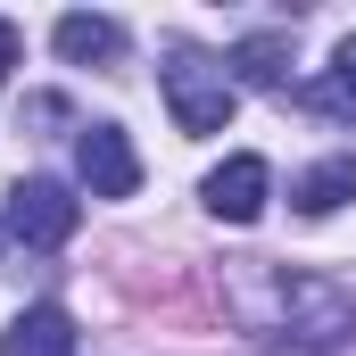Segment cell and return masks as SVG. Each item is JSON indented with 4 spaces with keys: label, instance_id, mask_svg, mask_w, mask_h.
Wrapping results in <instances>:
<instances>
[{
    "label": "cell",
    "instance_id": "1",
    "mask_svg": "<svg viewBox=\"0 0 356 356\" xmlns=\"http://www.w3.org/2000/svg\"><path fill=\"white\" fill-rule=\"evenodd\" d=\"M232 315L257 332V340H282V348H340L356 332V298L332 282V273H298V266H266L232 282Z\"/></svg>",
    "mask_w": 356,
    "mask_h": 356
},
{
    "label": "cell",
    "instance_id": "2",
    "mask_svg": "<svg viewBox=\"0 0 356 356\" xmlns=\"http://www.w3.org/2000/svg\"><path fill=\"white\" fill-rule=\"evenodd\" d=\"M158 91H166V116H175V133L191 141H207V133H224L232 124V75H224V58H207L199 42H175L166 50V67H158Z\"/></svg>",
    "mask_w": 356,
    "mask_h": 356
},
{
    "label": "cell",
    "instance_id": "3",
    "mask_svg": "<svg viewBox=\"0 0 356 356\" xmlns=\"http://www.w3.org/2000/svg\"><path fill=\"white\" fill-rule=\"evenodd\" d=\"M75 224H83V199L67 191V182H17L8 191V232L25 241V249H58V241H75Z\"/></svg>",
    "mask_w": 356,
    "mask_h": 356
},
{
    "label": "cell",
    "instance_id": "4",
    "mask_svg": "<svg viewBox=\"0 0 356 356\" xmlns=\"http://www.w3.org/2000/svg\"><path fill=\"white\" fill-rule=\"evenodd\" d=\"M75 166H83L91 199H133L141 191V158H133L124 124H83L75 133Z\"/></svg>",
    "mask_w": 356,
    "mask_h": 356
},
{
    "label": "cell",
    "instance_id": "5",
    "mask_svg": "<svg viewBox=\"0 0 356 356\" xmlns=\"http://www.w3.org/2000/svg\"><path fill=\"white\" fill-rule=\"evenodd\" d=\"M266 191H273L266 158H257V149H241V158H224V166L207 175L199 199H207V216H216V224H257V216H266Z\"/></svg>",
    "mask_w": 356,
    "mask_h": 356
},
{
    "label": "cell",
    "instance_id": "6",
    "mask_svg": "<svg viewBox=\"0 0 356 356\" xmlns=\"http://www.w3.org/2000/svg\"><path fill=\"white\" fill-rule=\"evenodd\" d=\"M0 356H75V315L67 307H25L0 332Z\"/></svg>",
    "mask_w": 356,
    "mask_h": 356
},
{
    "label": "cell",
    "instance_id": "7",
    "mask_svg": "<svg viewBox=\"0 0 356 356\" xmlns=\"http://www.w3.org/2000/svg\"><path fill=\"white\" fill-rule=\"evenodd\" d=\"M58 58H75V67H108V58H124V25H116V17H91V8L58 17Z\"/></svg>",
    "mask_w": 356,
    "mask_h": 356
},
{
    "label": "cell",
    "instance_id": "8",
    "mask_svg": "<svg viewBox=\"0 0 356 356\" xmlns=\"http://www.w3.org/2000/svg\"><path fill=\"white\" fill-rule=\"evenodd\" d=\"M224 75H232V83H257V91H282V75H290V33H249V42H232V50H224Z\"/></svg>",
    "mask_w": 356,
    "mask_h": 356
},
{
    "label": "cell",
    "instance_id": "9",
    "mask_svg": "<svg viewBox=\"0 0 356 356\" xmlns=\"http://www.w3.org/2000/svg\"><path fill=\"white\" fill-rule=\"evenodd\" d=\"M340 199H356V158H323V166H307V175L290 182V207L298 216H332Z\"/></svg>",
    "mask_w": 356,
    "mask_h": 356
},
{
    "label": "cell",
    "instance_id": "10",
    "mask_svg": "<svg viewBox=\"0 0 356 356\" xmlns=\"http://www.w3.org/2000/svg\"><path fill=\"white\" fill-rule=\"evenodd\" d=\"M307 99H315L323 116H340V124H356V33L340 42V50H332V75H323V83L307 91Z\"/></svg>",
    "mask_w": 356,
    "mask_h": 356
},
{
    "label": "cell",
    "instance_id": "11",
    "mask_svg": "<svg viewBox=\"0 0 356 356\" xmlns=\"http://www.w3.org/2000/svg\"><path fill=\"white\" fill-rule=\"evenodd\" d=\"M17 50H25V42H17V25L0 17V83H8V67H17Z\"/></svg>",
    "mask_w": 356,
    "mask_h": 356
}]
</instances>
